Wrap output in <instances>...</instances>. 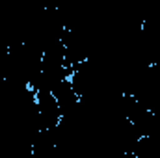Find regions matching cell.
I'll list each match as a JSON object with an SVG mask.
<instances>
[{
    "label": "cell",
    "mask_w": 160,
    "mask_h": 158,
    "mask_svg": "<svg viewBox=\"0 0 160 158\" xmlns=\"http://www.w3.org/2000/svg\"><path fill=\"white\" fill-rule=\"evenodd\" d=\"M50 91H52V95L58 101V106L62 110V116L71 114L78 106L80 97H78V93L75 91V87H73V84H71L69 78H62V80H58V82H54L50 86Z\"/></svg>",
    "instance_id": "cell-1"
},
{
    "label": "cell",
    "mask_w": 160,
    "mask_h": 158,
    "mask_svg": "<svg viewBox=\"0 0 160 158\" xmlns=\"http://www.w3.org/2000/svg\"><path fill=\"white\" fill-rule=\"evenodd\" d=\"M142 30L151 36L153 39L160 41V2H157L143 17V22H142Z\"/></svg>",
    "instance_id": "cell-2"
}]
</instances>
